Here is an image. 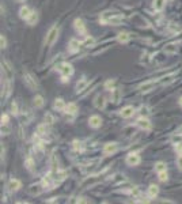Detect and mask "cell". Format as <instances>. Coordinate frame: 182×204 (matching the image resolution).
<instances>
[{"instance_id":"obj_1","label":"cell","mask_w":182,"mask_h":204,"mask_svg":"<svg viewBox=\"0 0 182 204\" xmlns=\"http://www.w3.org/2000/svg\"><path fill=\"white\" fill-rule=\"evenodd\" d=\"M57 36H59V29L54 26V27H52V29L49 30V33H48L46 40H45V45L46 46H52L54 44V41L57 40Z\"/></svg>"},{"instance_id":"obj_2","label":"cell","mask_w":182,"mask_h":204,"mask_svg":"<svg viewBox=\"0 0 182 204\" xmlns=\"http://www.w3.org/2000/svg\"><path fill=\"white\" fill-rule=\"evenodd\" d=\"M2 75H4L10 82H12L14 79V71L7 61H2Z\"/></svg>"},{"instance_id":"obj_3","label":"cell","mask_w":182,"mask_h":204,"mask_svg":"<svg viewBox=\"0 0 182 204\" xmlns=\"http://www.w3.org/2000/svg\"><path fill=\"white\" fill-rule=\"evenodd\" d=\"M23 83L26 84L29 88H32V90H36L37 88V82H36V79L32 76L30 74H23Z\"/></svg>"},{"instance_id":"obj_4","label":"cell","mask_w":182,"mask_h":204,"mask_svg":"<svg viewBox=\"0 0 182 204\" xmlns=\"http://www.w3.org/2000/svg\"><path fill=\"white\" fill-rule=\"evenodd\" d=\"M59 71L61 72L63 76H71V75L74 74V67L68 63H63L59 66Z\"/></svg>"},{"instance_id":"obj_5","label":"cell","mask_w":182,"mask_h":204,"mask_svg":"<svg viewBox=\"0 0 182 204\" xmlns=\"http://www.w3.org/2000/svg\"><path fill=\"white\" fill-rule=\"evenodd\" d=\"M126 163H128L129 166H136L140 163V156L139 154H136V152H132V154H129L126 156Z\"/></svg>"},{"instance_id":"obj_6","label":"cell","mask_w":182,"mask_h":204,"mask_svg":"<svg viewBox=\"0 0 182 204\" xmlns=\"http://www.w3.org/2000/svg\"><path fill=\"white\" fill-rule=\"evenodd\" d=\"M117 150H118L117 143H106L105 147H104V152L106 155H112V154H114Z\"/></svg>"},{"instance_id":"obj_7","label":"cell","mask_w":182,"mask_h":204,"mask_svg":"<svg viewBox=\"0 0 182 204\" xmlns=\"http://www.w3.org/2000/svg\"><path fill=\"white\" fill-rule=\"evenodd\" d=\"M136 125L140 129H144V131H148V129H151V122L148 121V118H144V117H140L139 120L136 121Z\"/></svg>"},{"instance_id":"obj_8","label":"cell","mask_w":182,"mask_h":204,"mask_svg":"<svg viewBox=\"0 0 182 204\" xmlns=\"http://www.w3.org/2000/svg\"><path fill=\"white\" fill-rule=\"evenodd\" d=\"M94 105H95V108L97 109H105L106 106V98L104 97V95H97L95 97V100H94Z\"/></svg>"},{"instance_id":"obj_9","label":"cell","mask_w":182,"mask_h":204,"mask_svg":"<svg viewBox=\"0 0 182 204\" xmlns=\"http://www.w3.org/2000/svg\"><path fill=\"white\" fill-rule=\"evenodd\" d=\"M154 87H155V82L150 80V82H146V83L140 84V86H139V90L142 91V93H148V91L154 90Z\"/></svg>"},{"instance_id":"obj_10","label":"cell","mask_w":182,"mask_h":204,"mask_svg":"<svg viewBox=\"0 0 182 204\" xmlns=\"http://www.w3.org/2000/svg\"><path fill=\"white\" fill-rule=\"evenodd\" d=\"M88 124L92 128H99L102 125V118L99 116H91L90 120H88Z\"/></svg>"},{"instance_id":"obj_11","label":"cell","mask_w":182,"mask_h":204,"mask_svg":"<svg viewBox=\"0 0 182 204\" xmlns=\"http://www.w3.org/2000/svg\"><path fill=\"white\" fill-rule=\"evenodd\" d=\"M121 90L120 88H113L112 93H110V100L114 102V104H118L120 100H121Z\"/></svg>"},{"instance_id":"obj_12","label":"cell","mask_w":182,"mask_h":204,"mask_svg":"<svg viewBox=\"0 0 182 204\" xmlns=\"http://www.w3.org/2000/svg\"><path fill=\"white\" fill-rule=\"evenodd\" d=\"M120 114H121V117H124V118H129L135 114V109L132 106H125L121 112H120Z\"/></svg>"},{"instance_id":"obj_13","label":"cell","mask_w":182,"mask_h":204,"mask_svg":"<svg viewBox=\"0 0 182 204\" xmlns=\"http://www.w3.org/2000/svg\"><path fill=\"white\" fill-rule=\"evenodd\" d=\"M42 186H44L42 184H34V185H32V186L29 188V192L32 193L33 196H37V195H40V193L44 190Z\"/></svg>"},{"instance_id":"obj_14","label":"cell","mask_w":182,"mask_h":204,"mask_svg":"<svg viewBox=\"0 0 182 204\" xmlns=\"http://www.w3.org/2000/svg\"><path fill=\"white\" fill-rule=\"evenodd\" d=\"M74 26H75V29H76L79 33H82V34L86 33V26H84V23H83V20H82V19H75Z\"/></svg>"},{"instance_id":"obj_15","label":"cell","mask_w":182,"mask_h":204,"mask_svg":"<svg viewBox=\"0 0 182 204\" xmlns=\"http://www.w3.org/2000/svg\"><path fill=\"white\" fill-rule=\"evenodd\" d=\"M30 14H32V11H30V8L29 7H20V10H19V16L22 19H26L27 20V18L30 16Z\"/></svg>"},{"instance_id":"obj_16","label":"cell","mask_w":182,"mask_h":204,"mask_svg":"<svg viewBox=\"0 0 182 204\" xmlns=\"http://www.w3.org/2000/svg\"><path fill=\"white\" fill-rule=\"evenodd\" d=\"M70 52L72 53H75V52H78L79 50V48H80V42H79L78 40H71L70 41Z\"/></svg>"},{"instance_id":"obj_17","label":"cell","mask_w":182,"mask_h":204,"mask_svg":"<svg viewBox=\"0 0 182 204\" xmlns=\"http://www.w3.org/2000/svg\"><path fill=\"white\" fill-rule=\"evenodd\" d=\"M20 181L19 180H16V178H12L11 181H10V184H8V188H10V190H18L19 188H20Z\"/></svg>"},{"instance_id":"obj_18","label":"cell","mask_w":182,"mask_h":204,"mask_svg":"<svg viewBox=\"0 0 182 204\" xmlns=\"http://www.w3.org/2000/svg\"><path fill=\"white\" fill-rule=\"evenodd\" d=\"M177 50H178V46L176 45V44H169V45L164 46V52L169 53V54H174V53H177Z\"/></svg>"},{"instance_id":"obj_19","label":"cell","mask_w":182,"mask_h":204,"mask_svg":"<svg viewBox=\"0 0 182 204\" xmlns=\"http://www.w3.org/2000/svg\"><path fill=\"white\" fill-rule=\"evenodd\" d=\"M166 6V0H154V8L156 11H162Z\"/></svg>"},{"instance_id":"obj_20","label":"cell","mask_w":182,"mask_h":204,"mask_svg":"<svg viewBox=\"0 0 182 204\" xmlns=\"http://www.w3.org/2000/svg\"><path fill=\"white\" fill-rule=\"evenodd\" d=\"M76 112H78V106L75 104H68L65 106V113L67 114H76Z\"/></svg>"},{"instance_id":"obj_21","label":"cell","mask_w":182,"mask_h":204,"mask_svg":"<svg viewBox=\"0 0 182 204\" xmlns=\"http://www.w3.org/2000/svg\"><path fill=\"white\" fill-rule=\"evenodd\" d=\"M37 20H38V14H37L36 11H32L30 16L27 18V23L33 26V25H36V23H37Z\"/></svg>"},{"instance_id":"obj_22","label":"cell","mask_w":182,"mask_h":204,"mask_svg":"<svg viewBox=\"0 0 182 204\" xmlns=\"http://www.w3.org/2000/svg\"><path fill=\"white\" fill-rule=\"evenodd\" d=\"M54 109L56 110H65V104H64V101L61 100V98H57L56 101H54Z\"/></svg>"},{"instance_id":"obj_23","label":"cell","mask_w":182,"mask_h":204,"mask_svg":"<svg viewBox=\"0 0 182 204\" xmlns=\"http://www.w3.org/2000/svg\"><path fill=\"white\" fill-rule=\"evenodd\" d=\"M117 40H118V42L125 44V42H128V41L130 40V34H128V33H120L118 37H117Z\"/></svg>"},{"instance_id":"obj_24","label":"cell","mask_w":182,"mask_h":204,"mask_svg":"<svg viewBox=\"0 0 182 204\" xmlns=\"http://www.w3.org/2000/svg\"><path fill=\"white\" fill-rule=\"evenodd\" d=\"M87 84H88V80H86V79H82V80H79V82H78V84H76V91L79 93V91L84 90V88L87 87Z\"/></svg>"},{"instance_id":"obj_25","label":"cell","mask_w":182,"mask_h":204,"mask_svg":"<svg viewBox=\"0 0 182 204\" xmlns=\"http://www.w3.org/2000/svg\"><path fill=\"white\" fill-rule=\"evenodd\" d=\"M158 193H159V188H158L156 185H150V188H148V196L150 197H155Z\"/></svg>"},{"instance_id":"obj_26","label":"cell","mask_w":182,"mask_h":204,"mask_svg":"<svg viewBox=\"0 0 182 204\" xmlns=\"http://www.w3.org/2000/svg\"><path fill=\"white\" fill-rule=\"evenodd\" d=\"M34 106L36 108H42L44 106V98L41 97V95H37V97L34 98Z\"/></svg>"},{"instance_id":"obj_27","label":"cell","mask_w":182,"mask_h":204,"mask_svg":"<svg viewBox=\"0 0 182 204\" xmlns=\"http://www.w3.org/2000/svg\"><path fill=\"white\" fill-rule=\"evenodd\" d=\"M48 132V127L46 124H41L37 127V135H45Z\"/></svg>"},{"instance_id":"obj_28","label":"cell","mask_w":182,"mask_h":204,"mask_svg":"<svg viewBox=\"0 0 182 204\" xmlns=\"http://www.w3.org/2000/svg\"><path fill=\"white\" fill-rule=\"evenodd\" d=\"M155 170L158 173L159 172H163V170H166V163H163V162H158L156 165H155Z\"/></svg>"},{"instance_id":"obj_29","label":"cell","mask_w":182,"mask_h":204,"mask_svg":"<svg viewBox=\"0 0 182 204\" xmlns=\"http://www.w3.org/2000/svg\"><path fill=\"white\" fill-rule=\"evenodd\" d=\"M159 180L162 182H166L167 180H169V176H167V172L166 170H163V172H159Z\"/></svg>"},{"instance_id":"obj_30","label":"cell","mask_w":182,"mask_h":204,"mask_svg":"<svg viewBox=\"0 0 182 204\" xmlns=\"http://www.w3.org/2000/svg\"><path fill=\"white\" fill-rule=\"evenodd\" d=\"M25 165H26V168L29 169V170H33V168H34V161H33L32 158H27L26 162H25Z\"/></svg>"},{"instance_id":"obj_31","label":"cell","mask_w":182,"mask_h":204,"mask_svg":"<svg viewBox=\"0 0 182 204\" xmlns=\"http://www.w3.org/2000/svg\"><path fill=\"white\" fill-rule=\"evenodd\" d=\"M173 75H169V76H164V78H162V83L163 84H169V83H171L174 79H173Z\"/></svg>"},{"instance_id":"obj_32","label":"cell","mask_w":182,"mask_h":204,"mask_svg":"<svg viewBox=\"0 0 182 204\" xmlns=\"http://www.w3.org/2000/svg\"><path fill=\"white\" fill-rule=\"evenodd\" d=\"M113 86H114V80H113V79L106 80V83H105V88H108V90H112Z\"/></svg>"},{"instance_id":"obj_33","label":"cell","mask_w":182,"mask_h":204,"mask_svg":"<svg viewBox=\"0 0 182 204\" xmlns=\"http://www.w3.org/2000/svg\"><path fill=\"white\" fill-rule=\"evenodd\" d=\"M94 42H95V41H94V38H91V37H87V38H86V42H84V45H94Z\"/></svg>"},{"instance_id":"obj_34","label":"cell","mask_w":182,"mask_h":204,"mask_svg":"<svg viewBox=\"0 0 182 204\" xmlns=\"http://www.w3.org/2000/svg\"><path fill=\"white\" fill-rule=\"evenodd\" d=\"M11 112H12V114H18V105L15 102L11 105Z\"/></svg>"},{"instance_id":"obj_35","label":"cell","mask_w":182,"mask_h":204,"mask_svg":"<svg viewBox=\"0 0 182 204\" xmlns=\"http://www.w3.org/2000/svg\"><path fill=\"white\" fill-rule=\"evenodd\" d=\"M7 124H8V116L3 114L2 116V125H7Z\"/></svg>"},{"instance_id":"obj_36","label":"cell","mask_w":182,"mask_h":204,"mask_svg":"<svg viewBox=\"0 0 182 204\" xmlns=\"http://www.w3.org/2000/svg\"><path fill=\"white\" fill-rule=\"evenodd\" d=\"M74 148H75V150H80V148H82V143L78 142V140H75V142H74Z\"/></svg>"},{"instance_id":"obj_37","label":"cell","mask_w":182,"mask_h":204,"mask_svg":"<svg viewBox=\"0 0 182 204\" xmlns=\"http://www.w3.org/2000/svg\"><path fill=\"white\" fill-rule=\"evenodd\" d=\"M45 120L48 121V124H53V121H54L53 117H52L50 114H46V116H45Z\"/></svg>"},{"instance_id":"obj_38","label":"cell","mask_w":182,"mask_h":204,"mask_svg":"<svg viewBox=\"0 0 182 204\" xmlns=\"http://www.w3.org/2000/svg\"><path fill=\"white\" fill-rule=\"evenodd\" d=\"M0 45H2V48H6V45H7L6 37H3V36H2V38H0Z\"/></svg>"},{"instance_id":"obj_39","label":"cell","mask_w":182,"mask_h":204,"mask_svg":"<svg viewBox=\"0 0 182 204\" xmlns=\"http://www.w3.org/2000/svg\"><path fill=\"white\" fill-rule=\"evenodd\" d=\"M177 165H178V168L182 170V155H180V156L177 158Z\"/></svg>"},{"instance_id":"obj_40","label":"cell","mask_w":182,"mask_h":204,"mask_svg":"<svg viewBox=\"0 0 182 204\" xmlns=\"http://www.w3.org/2000/svg\"><path fill=\"white\" fill-rule=\"evenodd\" d=\"M68 78H70V76H63V78H61V80H63L64 83H65V82H68V80H70V79H68Z\"/></svg>"},{"instance_id":"obj_41","label":"cell","mask_w":182,"mask_h":204,"mask_svg":"<svg viewBox=\"0 0 182 204\" xmlns=\"http://www.w3.org/2000/svg\"><path fill=\"white\" fill-rule=\"evenodd\" d=\"M4 158V147H2V159Z\"/></svg>"},{"instance_id":"obj_42","label":"cell","mask_w":182,"mask_h":204,"mask_svg":"<svg viewBox=\"0 0 182 204\" xmlns=\"http://www.w3.org/2000/svg\"><path fill=\"white\" fill-rule=\"evenodd\" d=\"M177 134H181V135H182V127H181V128L177 131Z\"/></svg>"},{"instance_id":"obj_43","label":"cell","mask_w":182,"mask_h":204,"mask_svg":"<svg viewBox=\"0 0 182 204\" xmlns=\"http://www.w3.org/2000/svg\"><path fill=\"white\" fill-rule=\"evenodd\" d=\"M180 105H181V106H182V97L180 98Z\"/></svg>"},{"instance_id":"obj_44","label":"cell","mask_w":182,"mask_h":204,"mask_svg":"<svg viewBox=\"0 0 182 204\" xmlns=\"http://www.w3.org/2000/svg\"><path fill=\"white\" fill-rule=\"evenodd\" d=\"M15 2H25V0H15Z\"/></svg>"}]
</instances>
